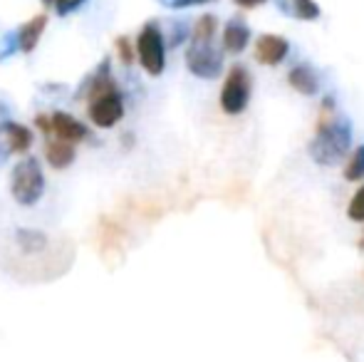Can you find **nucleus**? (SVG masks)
Returning <instances> with one entry per match:
<instances>
[{"label": "nucleus", "mask_w": 364, "mask_h": 362, "mask_svg": "<svg viewBox=\"0 0 364 362\" xmlns=\"http://www.w3.org/2000/svg\"><path fill=\"white\" fill-rule=\"evenodd\" d=\"M352 122L335 112V100L325 97L320 107V119L312 142L307 144L310 159L320 166H335L347 159L352 147Z\"/></svg>", "instance_id": "nucleus-1"}, {"label": "nucleus", "mask_w": 364, "mask_h": 362, "mask_svg": "<svg viewBox=\"0 0 364 362\" xmlns=\"http://www.w3.org/2000/svg\"><path fill=\"white\" fill-rule=\"evenodd\" d=\"M10 196L18 206H38L45 196V174L38 156H20L10 171Z\"/></svg>", "instance_id": "nucleus-2"}, {"label": "nucleus", "mask_w": 364, "mask_h": 362, "mask_svg": "<svg viewBox=\"0 0 364 362\" xmlns=\"http://www.w3.org/2000/svg\"><path fill=\"white\" fill-rule=\"evenodd\" d=\"M134 53L149 78H161L166 70V35L161 33V25L156 20H149L139 30Z\"/></svg>", "instance_id": "nucleus-3"}, {"label": "nucleus", "mask_w": 364, "mask_h": 362, "mask_svg": "<svg viewBox=\"0 0 364 362\" xmlns=\"http://www.w3.org/2000/svg\"><path fill=\"white\" fill-rule=\"evenodd\" d=\"M250 92H253V80L245 65H233L228 70L220 87V110L230 117H238L248 110L250 105Z\"/></svg>", "instance_id": "nucleus-4"}, {"label": "nucleus", "mask_w": 364, "mask_h": 362, "mask_svg": "<svg viewBox=\"0 0 364 362\" xmlns=\"http://www.w3.org/2000/svg\"><path fill=\"white\" fill-rule=\"evenodd\" d=\"M35 142V134L23 122H15L8 115V107L0 105V164L13 154H28Z\"/></svg>", "instance_id": "nucleus-5"}, {"label": "nucleus", "mask_w": 364, "mask_h": 362, "mask_svg": "<svg viewBox=\"0 0 364 362\" xmlns=\"http://www.w3.org/2000/svg\"><path fill=\"white\" fill-rule=\"evenodd\" d=\"M124 95L119 90L105 92V95L95 97V100L87 102V117L95 127L100 129H114L122 119H124Z\"/></svg>", "instance_id": "nucleus-6"}, {"label": "nucleus", "mask_w": 364, "mask_h": 362, "mask_svg": "<svg viewBox=\"0 0 364 362\" xmlns=\"http://www.w3.org/2000/svg\"><path fill=\"white\" fill-rule=\"evenodd\" d=\"M186 68L198 80H216L223 73V53L213 43H191L186 48Z\"/></svg>", "instance_id": "nucleus-7"}, {"label": "nucleus", "mask_w": 364, "mask_h": 362, "mask_svg": "<svg viewBox=\"0 0 364 362\" xmlns=\"http://www.w3.org/2000/svg\"><path fill=\"white\" fill-rule=\"evenodd\" d=\"M112 90H119V87H117L114 75H112V60L105 58L100 65H97L95 70H92L90 75H87L85 80H82L80 87L75 90L73 100H77V102H82V100L90 102V100H95V97L105 95V92H112Z\"/></svg>", "instance_id": "nucleus-8"}, {"label": "nucleus", "mask_w": 364, "mask_h": 362, "mask_svg": "<svg viewBox=\"0 0 364 362\" xmlns=\"http://www.w3.org/2000/svg\"><path fill=\"white\" fill-rule=\"evenodd\" d=\"M50 134H53L55 139L68 142V144H80V142H87L92 137L85 122H80L77 117L63 110H55L53 115H50Z\"/></svg>", "instance_id": "nucleus-9"}, {"label": "nucleus", "mask_w": 364, "mask_h": 362, "mask_svg": "<svg viewBox=\"0 0 364 362\" xmlns=\"http://www.w3.org/2000/svg\"><path fill=\"white\" fill-rule=\"evenodd\" d=\"M290 53V45L283 35H260L258 43H255V60L260 65H280Z\"/></svg>", "instance_id": "nucleus-10"}, {"label": "nucleus", "mask_w": 364, "mask_h": 362, "mask_svg": "<svg viewBox=\"0 0 364 362\" xmlns=\"http://www.w3.org/2000/svg\"><path fill=\"white\" fill-rule=\"evenodd\" d=\"M45 28H48V15L40 13L33 15L28 23H23L20 28H15V38H18V53H35V48L40 45L45 35Z\"/></svg>", "instance_id": "nucleus-11"}, {"label": "nucleus", "mask_w": 364, "mask_h": 362, "mask_svg": "<svg viewBox=\"0 0 364 362\" xmlns=\"http://www.w3.org/2000/svg\"><path fill=\"white\" fill-rule=\"evenodd\" d=\"M220 43H223V50L230 55H240L250 43V28L243 18H230L228 23L223 25V35H220Z\"/></svg>", "instance_id": "nucleus-12"}, {"label": "nucleus", "mask_w": 364, "mask_h": 362, "mask_svg": "<svg viewBox=\"0 0 364 362\" xmlns=\"http://www.w3.org/2000/svg\"><path fill=\"white\" fill-rule=\"evenodd\" d=\"M288 85L295 92H300V95L315 97L320 92V75H317V70L312 65L300 63L288 73Z\"/></svg>", "instance_id": "nucleus-13"}, {"label": "nucleus", "mask_w": 364, "mask_h": 362, "mask_svg": "<svg viewBox=\"0 0 364 362\" xmlns=\"http://www.w3.org/2000/svg\"><path fill=\"white\" fill-rule=\"evenodd\" d=\"M77 159V147L75 144H68L63 139H48L45 144V161H48L53 169L58 171H65L75 164Z\"/></svg>", "instance_id": "nucleus-14"}, {"label": "nucleus", "mask_w": 364, "mask_h": 362, "mask_svg": "<svg viewBox=\"0 0 364 362\" xmlns=\"http://www.w3.org/2000/svg\"><path fill=\"white\" fill-rule=\"evenodd\" d=\"M15 246L28 256H38L48 248V236L35 228H15Z\"/></svg>", "instance_id": "nucleus-15"}, {"label": "nucleus", "mask_w": 364, "mask_h": 362, "mask_svg": "<svg viewBox=\"0 0 364 362\" xmlns=\"http://www.w3.org/2000/svg\"><path fill=\"white\" fill-rule=\"evenodd\" d=\"M216 30H218V18L211 13L201 15V18L193 23L191 30V43H213L216 38Z\"/></svg>", "instance_id": "nucleus-16"}, {"label": "nucleus", "mask_w": 364, "mask_h": 362, "mask_svg": "<svg viewBox=\"0 0 364 362\" xmlns=\"http://www.w3.org/2000/svg\"><path fill=\"white\" fill-rule=\"evenodd\" d=\"M288 10L297 20H310V23L312 20H320V15H322L320 5H317L315 0H290Z\"/></svg>", "instance_id": "nucleus-17"}, {"label": "nucleus", "mask_w": 364, "mask_h": 362, "mask_svg": "<svg viewBox=\"0 0 364 362\" xmlns=\"http://www.w3.org/2000/svg\"><path fill=\"white\" fill-rule=\"evenodd\" d=\"M345 179L347 181H360V179H364V144H360L350 154V161L345 164Z\"/></svg>", "instance_id": "nucleus-18"}, {"label": "nucleus", "mask_w": 364, "mask_h": 362, "mask_svg": "<svg viewBox=\"0 0 364 362\" xmlns=\"http://www.w3.org/2000/svg\"><path fill=\"white\" fill-rule=\"evenodd\" d=\"M186 40H191V28L181 20L171 23V33H168V40H166V48H181Z\"/></svg>", "instance_id": "nucleus-19"}, {"label": "nucleus", "mask_w": 364, "mask_h": 362, "mask_svg": "<svg viewBox=\"0 0 364 362\" xmlns=\"http://www.w3.org/2000/svg\"><path fill=\"white\" fill-rule=\"evenodd\" d=\"M114 48H117V58L122 60V65H132L136 60L134 45H132V40L124 38V35H119V38L114 40Z\"/></svg>", "instance_id": "nucleus-20"}, {"label": "nucleus", "mask_w": 364, "mask_h": 362, "mask_svg": "<svg viewBox=\"0 0 364 362\" xmlns=\"http://www.w3.org/2000/svg\"><path fill=\"white\" fill-rule=\"evenodd\" d=\"M347 216L357 223H364V183L357 188V193L352 196L350 206H347Z\"/></svg>", "instance_id": "nucleus-21"}, {"label": "nucleus", "mask_w": 364, "mask_h": 362, "mask_svg": "<svg viewBox=\"0 0 364 362\" xmlns=\"http://www.w3.org/2000/svg\"><path fill=\"white\" fill-rule=\"evenodd\" d=\"M85 3L87 0H53V10L58 18H70V15L77 13Z\"/></svg>", "instance_id": "nucleus-22"}, {"label": "nucleus", "mask_w": 364, "mask_h": 362, "mask_svg": "<svg viewBox=\"0 0 364 362\" xmlns=\"http://www.w3.org/2000/svg\"><path fill=\"white\" fill-rule=\"evenodd\" d=\"M15 53H18V38H15V30H10L3 35V43H0V63L10 60Z\"/></svg>", "instance_id": "nucleus-23"}, {"label": "nucleus", "mask_w": 364, "mask_h": 362, "mask_svg": "<svg viewBox=\"0 0 364 362\" xmlns=\"http://www.w3.org/2000/svg\"><path fill=\"white\" fill-rule=\"evenodd\" d=\"M159 3L166 5L168 10H188V8H198V5L216 3V0H159Z\"/></svg>", "instance_id": "nucleus-24"}, {"label": "nucleus", "mask_w": 364, "mask_h": 362, "mask_svg": "<svg viewBox=\"0 0 364 362\" xmlns=\"http://www.w3.org/2000/svg\"><path fill=\"white\" fill-rule=\"evenodd\" d=\"M35 129L43 132V137H50V115H35Z\"/></svg>", "instance_id": "nucleus-25"}, {"label": "nucleus", "mask_w": 364, "mask_h": 362, "mask_svg": "<svg viewBox=\"0 0 364 362\" xmlns=\"http://www.w3.org/2000/svg\"><path fill=\"white\" fill-rule=\"evenodd\" d=\"M238 8H245V10H253V8H260L263 3H268V0H233Z\"/></svg>", "instance_id": "nucleus-26"}, {"label": "nucleus", "mask_w": 364, "mask_h": 362, "mask_svg": "<svg viewBox=\"0 0 364 362\" xmlns=\"http://www.w3.org/2000/svg\"><path fill=\"white\" fill-rule=\"evenodd\" d=\"M119 144L124 147V149H132V147H134V134H132V132H127V134L119 139Z\"/></svg>", "instance_id": "nucleus-27"}, {"label": "nucleus", "mask_w": 364, "mask_h": 362, "mask_svg": "<svg viewBox=\"0 0 364 362\" xmlns=\"http://www.w3.org/2000/svg\"><path fill=\"white\" fill-rule=\"evenodd\" d=\"M40 3H43L45 8H53V0H40Z\"/></svg>", "instance_id": "nucleus-28"}, {"label": "nucleus", "mask_w": 364, "mask_h": 362, "mask_svg": "<svg viewBox=\"0 0 364 362\" xmlns=\"http://www.w3.org/2000/svg\"><path fill=\"white\" fill-rule=\"evenodd\" d=\"M360 248H362V251H364V236L360 238Z\"/></svg>", "instance_id": "nucleus-29"}]
</instances>
